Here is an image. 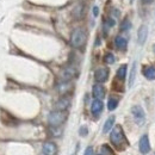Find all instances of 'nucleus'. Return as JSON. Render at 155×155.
I'll return each mask as SVG.
<instances>
[{
	"label": "nucleus",
	"mask_w": 155,
	"mask_h": 155,
	"mask_svg": "<svg viewBox=\"0 0 155 155\" xmlns=\"http://www.w3.org/2000/svg\"><path fill=\"white\" fill-rule=\"evenodd\" d=\"M110 140L112 142V144L118 148V149H123L128 142H127V138L124 136L123 133V129L120 125H116L114 129H111V135H110Z\"/></svg>",
	"instance_id": "obj_1"
},
{
	"label": "nucleus",
	"mask_w": 155,
	"mask_h": 155,
	"mask_svg": "<svg viewBox=\"0 0 155 155\" xmlns=\"http://www.w3.org/2000/svg\"><path fill=\"white\" fill-rule=\"evenodd\" d=\"M87 41V34L84 28H77L71 35V44L73 48H82Z\"/></svg>",
	"instance_id": "obj_2"
},
{
	"label": "nucleus",
	"mask_w": 155,
	"mask_h": 155,
	"mask_svg": "<svg viewBox=\"0 0 155 155\" xmlns=\"http://www.w3.org/2000/svg\"><path fill=\"white\" fill-rule=\"evenodd\" d=\"M66 119H67V112L66 111L55 110V111L49 114L48 123L50 124V127H60L66 122Z\"/></svg>",
	"instance_id": "obj_3"
},
{
	"label": "nucleus",
	"mask_w": 155,
	"mask_h": 155,
	"mask_svg": "<svg viewBox=\"0 0 155 155\" xmlns=\"http://www.w3.org/2000/svg\"><path fill=\"white\" fill-rule=\"evenodd\" d=\"M131 114H133V117L135 119V122L138 124V125H142L146 120V114L143 111V109L140 106V105H135L131 107Z\"/></svg>",
	"instance_id": "obj_4"
},
{
	"label": "nucleus",
	"mask_w": 155,
	"mask_h": 155,
	"mask_svg": "<svg viewBox=\"0 0 155 155\" xmlns=\"http://www.w3.org/2000/svg\"><path fill=\"white\" fill-rule=\"evenodd\" d=\"M77 74H78V72H77V69H75V67L68 66V67H66L64 69H62L60 77H61V80H62V81H71L73 78L77 77Z\"/></svg>",
	"instance_id": "obj_5"
},
{
	"label": "nucleus",
	"mask_w": 155,
	"mask_h": 155,
	"mask_svg": "<svg viewBox=\"0 0 155 155\" xmlns=\"http://www.w3.org/2000/svg\"><path fill=\"white\" fill-rule=\"evenodd\" d=\"M138 149L142 154H148L150 152V143H149V138L147 135H143L140 138L138 142Z\"/></svg>",
	"instance_id": "obj_6"
},
{
	"label": "nucleus",
	"mask_w": 155,
	"mask_h": 155,
	"mask_svg": "<svg viewBox=\"0 0 155 155\" xmlns=\"http://www.w3.org/2000/svg\"><path fill=\"white\" fill-rule=\"evenodd\" d=\"M109 78V69L107 68H98L97 71L94 72V79L96 81L101 84V82H105Z\"/></svg>",
	"instance_id": "obj_7"
},
{
	"label": "nucleus",
	"mask_w": 155,
	"mask_h": 155,
	"mask_svg": "<svg viewBox=\"0 0 155 155\" xmlns=\"http://www.w3.org/2000/svg\"><path fill=\"white\" fill-rule=\"evenodd\" d=\"M73 90V84L71 81H61L58 85V91L60 94L66 96Z\"/></svg>",
	"instance_id": "obj_8"
},
{
	"label": "nucleus",
	"mask_w": 155,
	"mask_h": 155,
	"mask_svg": "<svg viewBox=\"0 0 155 155\" xmlns=\"http://www.w3.org/2000/svg\"><path fill=\"white\" fill-rule=\"evenodd\" d=\"M69 106H71V98L69 97H62L55 103V109L60 110V111H66Z\"/></svg>",
	"instance_id": "obj_9"
},
{
	"label": "nucleus",
	"mask_w": 155,
	"mask_h": 155,
	"mask_svg": "<svg viewBox=\"0 0 155 155\" xmlns=\"http://www.w3.org/2000/svg\"><path fill=\"white\" fill-rule=\"evenodd\" d=\"M42 150H43L44 155H56L58 146L54 142H45L42 147Z\"/></svg>",
	"instance_id": "obj_10"
},
{
	"label": "nucleus",
	"mask_w": 155,
	"mask_h": 155,
	"mask_svg": "<svg viewBox=\"0 0 155 155\" xmlns=\"http://www.w3.org/2000/svg\"><path fill=\"white\" fill-rule=\"evenodd\" d=\"M72 15H73V17H74L75 19H81V18H84V16H85V5H84L82 2L77 4V5L74 6L73 11H72Z\"/></svg>",
	"instance_id": "obj_11"
},
{
	"label": "nucleus",
	"mask_w": 155,
	"mask_h": 155,
	"mask_svg": "<svg viewBox=\"0 0 155 155\" xmlns=\"http://www.w3.org/2000/svg\"><path fill=\"white\" fill-rule=\"evenodd\" d=\"M103 109H104V104H103V101L100 99H94L92 101V104H91V112L94 116L100 115V112L103 111Z\"/></svg>",
	"instance_id": "obj_12"
},
{
	"label": "nucleus",
	"mask_w": 155,
	"mask_h": 155,
	"mask_svg": "<svg viewBox=\"0 0 155 155\" xmlns=\"http://www.w3.org/2000/svg\"><path fill=\"white\" fill-rule=\"evenodd\" d=\"M147 36H148V28L146 25H141L140 29H138V32H137V41L141 45L144 44Z\"/></svg>",
	"instance_id": "obj_13"
},
{
	"label": "nucleus",
	"mask_w": 155,
	"mask_h": 155,
	"mask_svg": "<svg viewBox=\"0 0 155 155\" xmlns=\"http://www.w3.org/2000/svg\"><path fill=\"white\" fill-rule=\"evenodd\" d=\"M92 93H93V97L96 98V99H100V100H101L103 98L105 97V88H104L103 85L97 84V85L93 86V88H92Z\"/></svg>",
	"instance_id": "obj_14"
},
{
	"label": "nucleus",
	"mask_w": 155,
	"mask_h": 155,
	"mask_svg": "<svg viewBox=\"0 0 155 155\" xmlns=\"http://www.w3.org/2000/svg\"><path fill=\"white\" fill-rule=\"evenodd\" d=\"M143 75L148 80H155V67H153V66L144 67L143 68Z\"/></svg>",
	"instance_id": "obj_15"
},
{
	"label": "nucleus",
	"mask_w": 155,
	"mask_h": 155,
	"mask_svg": "<svg viewBox=\"0 0 155 155\" xmlns=\"http://www.w3.org/2000/svg\"><path fill=\"white\" fill-rule=\"evenodd\" d=\"M115 44H116V47L119 50H125L127 45H128V42L123 36H117L115 38Z\"/></svg>",
	"instance_id": "obj_16"
},
{
	"label": "nucleus",
	"mask_w": 155,
	"mask_h": 155,
	"mask_svg": "<svg viewBox=\"0 0 155 155\" xmlns=\"http://www.w3.org/2000/svg\"><path fill=\"white\" fill-rule=\"evenodd\" d=\"M114 123H115V116L109 117V118L106 119L105 124H104V128H103V133H104V134L109 133V131L112 129V127H114Z\"/></svg>",
	"instance_id": "obj_17"
},
{
	"label": "nucleus",
	"mask_w": 155,
	"mask_h": 155,
	"mask_svg": "<svg viewBox=\"0 0 155 155\" xmlns=\"http://www.w3.org/2000/svg\"><path fill=\"white\" fill-rule=\"evenodd\" d=\"M136 66L137 63L134 62L133 63V67H131V72H130V77H129V87H133L134 86V82H135V77H136Z\"/></svg>",
	"instance_id": "obj_18"
},
{
	"label": "nucleus",
	"mask_w": 155,
	"mask_h": 155,
	"mask_svg": "<svg viewBox=\"0 0 155 155\" xmlns=\"http://www.w3.org/2000/svg\"><path fill=\"white\" fill-rule=\"evenodd\" d=\"M127 77V66L125 64H123V66H120L119 68H118V71H117V78L119 79V80H124Z\"/></svg>",
	"instance_id": "obj_19"
},
{
	"label": "nucleus",
	"mask_w": 155,
	"mask_h": 155,
	"mask_svg": "<svg viewBox=\"0 0 155 155\" xmlns=\"http://www.w3.org/2000/svg\"><path fill=\"white\" fill-rule=\"evenodd\" d=\"M117 106H118V99H116V98H110L109 101H107V109H109V111H114Z\"/></svg>",
	"instance_id": "obj_20"
},
{
	"label": "nucleus",
	"mask_w": 155,
	"mask_h": 155,
	"mask_svg": "<svg viewBox=\"0 0 155 155\" xmlns=\"http://www.w3.org/2000/svg\"><path fill=\"white\" fill-rule=\"evenodd\" d=\"M50 134L54 137H58L62 135V129L60 127H50Z\"/></svg>",
	"instance_id": "obj_21"
},
{
	"label": "nucleus",
	"mask_w": 155,
	"mask_h": 155,
	"mask_svg": "<svg viewBox=\"0 0 155 155\" xmlns=\"http://www.w3.org/2000/svg\"><path fill=\"white\" fill-rule=\"evenodd\" d=\"M130 28H131V23H130V20L128 19V18H125V19L122 21V25H120V31H128Z\"/></svg>",
	"instance_id": "obj_22"
},
{
	"label": "nucleus",
	"mask_w": 155,
	"mask_h": 155,
	"mask_svg": "<svg viewBox=\"0 0 155 155\" xmlns=\"http://www.w3.org/2000/svg\"><path fill=\"white\" fill-rule=\"evenodd\" d=\"M104 61H105V63H107V64L115 63V56H114V54H112V53H107V54L104 56Z\"/></svg>",
	"instance_id": "obj_23"
},
{
	"label": "nucleus",
	"mask_w": 155,
	"mask_h": 155,
	"mask_svg": "<svg viewBox=\"0 0 155 155\" xmlns=\"http://www.w3.org/2000/svg\"><path fill=\"white\" fill-rule=\"evenodd\" d=\"M87 133H88V130H87L86 127H81L80 130H79V135L80 136H86L87 135Z\"/></svg>",
	"instance_id": "obj_24"
},
{
	"label": "nucleus",
	"mask_w": 155,
	"mask_h": 155,
	"mask_svg": "<svg viewBox=\"0 0 155 155\" xmlns=\"http://www.w3.org/2000/svg\"><path fill=\"white\" fill-rule=\"evenodd\" d=\"M103 150H105L104 153H105L106 155H112V150H111V148H110L109 146H106V144H105V146H103Z\"/></svg>",
	"instance_id": "obj_25"
},
{
	"label": "nucleus",
	"mask_w": 155,
	"mask_h": 155,
	"mask_svg": "<svg viewBox=\"0 0 155 155\" xmlns=\"http://www.w3.org/2000/svg\"><path fill=\"white\" fill-rule=\"evenodd\" d=\"M84 155H93V147H87Z\"/></svg>",
	"instance_id": "obj_26"
},
{
	"label": "nucleus",
	"mask_w": 155,
	"mask_h": 155,
	"mask_svg": "<svg viewBox=\"0 0 155 155\" xmlns=\"http://www.w3.org/2000/svg\"><path fill=\"white\" fill-rule=\"evenodd\" d=\"M107 25L109 26H115V20L112 19V18H109L107 19Z\"/></svg>",
	"instance_id": "obj_27"
},
{
	"label": "nucleus",
	"mask_w": 155,
	"mask_h": 155,
	"mask_svg": "<svg viewBox=\"0 0 155 155\" xmlns=\"http://www.w3.org/2000/svg\"><path fill=\"white\" fill-rule=\"evenodd\" d=\"M93 13H94V16H96V17L98 16V13H99V8H98L97 6H94V7H93Z\"/></svg>",
	"instance_id": "obj_28"
},
{
	"label": "nucleus",
	"mask_w": 155,
	"mask_h": 155,
	"mask_svg": "<svg viewBox=\"0 0 155 155\" xmlns=\"http://www.w3.org/2000/svg\"><path fill=\"white\" fill-rule=\"evenodd\" d=\"M142 1H143L144 4H150V2H153L154 0H142Z\"/></svg>",
	"instance_id": "obj_29"
},
{
	"label": "nucleus",
	"mask_w": 155,
	"mask_h": 155,
	"mask_svg": "<svg viewBox=\"0 0 155 155\" xmlns=\"http://www.w3.org/2000/svg\"><path fill=\"white\" fill-rule=\"evenodd\" d=\"M154 53H155V45H154Z\"/></svg>",
	"instance_id": "obj_30"
},
{
	"label": "nucleus",
	"mask_w": 155,
	"mask_h": 155,
	"mask_svg": "<svg viewBox=\"0 0 155 155\" xmlns=\"http://www.w3.org/2000/svg\"><path fill=\"white\" fill-rule=\"evenodd\" d=\"M98 155H101V154H98Z\"/></svg>",
	"instance_id": "obj_31"
}]
</instances>
